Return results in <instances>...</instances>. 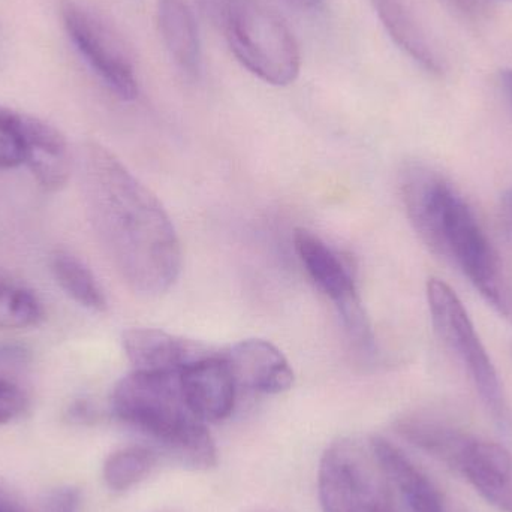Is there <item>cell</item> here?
Returning a JSON list of instances; mask_svg holds the SVG:
<instances>
[{
    "label": "cell",
    "instance_id": "19",
    "mask_svg": "<svg viewBox=\"0 0 512 512\" xmlns=\"http://www.w3.org/2000/svg\"><path fill=\"white\" fill-rule=\"evenodd\" d=\"M51 267L63 291L74 298L78 304L96 312H104L107 309V298L101 286L96 282L89 267L77 256L59 252L54 255Z\"/></svg>",
    "mask_w": 512,
    "mask_h": 512
},
{
    "label": "cell",
    "instance_id": "28",
    "mask_svg": "<svg viewBox=\"0 0 512 512\" xmlns=\"http://www.w3.org/2000/svg\"><path fill=\"white\" fill-rule=\"evenodd\" d=\"M0 512H26L11 496L0 490Z\"/></svg>",
    "mask_w": 512,
    "mask_h": 512
},
{
    "label": "cell",
    "instance_id": "6",
    "mask_svg": "<svg viewBox=\"0 0 512 512\" xmlns=\"http://www.w3.org/2000/svg\"><path fill=\"white\" fill-rule=\"evenodd\" d=\"M427 301L439 339L460 361L493 420L502 429H508L510 409L501 381L462 301L447 283L439 279H430L427 283Z\"/></svg>",
    "mask_w": 512,
    "mask_h": 512
},
{
    "label": "cell",
    "instance_id": "5",
    "mask_svg": "<svg viewBox=\"0 0 512 512\" xmlns=\"http://www.w3.org/2000/svg\"><path fill=\"white\" fill-rule=\"evenodd\" d=\"M318 493L324 512H396L390 480L370 442L342 438L322 454Z\"/></svg>",
    "mask_w": 512,
    "mask_h": 512
},
{
    "label": "cell",
    "instance_id": "23",
    "mask_svg": "<svg viewBox=\"0 0 512 512\" xmlns=\"http://www.w3.org/2000/svg\"><path fill=\"white\" fill-rule=\"evenodd\" d=\"M80 492L74 487L54 490L44 504L42 512H78Z\"/></svg>",
    "mask_w": 512,
    "mask_h": 512
},
{
    "label": "cell",
    "instance_id": "4",
    "mask_svg": "<svg viewBox=\"0 0 512 512\" xmlns=\"http://www.w3.org/2000/svg\"><path fill=\"white\" fill-rule=\"evenodd\" d=\"M222 27L234 56L251 74L271 86L297 80L301 54L285 21L262 0H224Z\"/></svg>",
    "mask_w": 512,
    "mask_h": 512
},
{
    "label": "cell",
    "instance_id": "10",
    "mask_svg": "<svg viewBox=\"0 0 512 512\" xmlns=\"http://www.w3.org/2000/svg\"><path fill=\"white\" fill-rule=\"evenodd\" d=\"M237 385L262 394H279L294 384V372L273 343L248 339L224 352Z\"/></svg>",
    "mask_w": 512,
    "mask_h": 512
},
{
    "label": "cell",
    "instance_id": "12",
    "mask_svg": "<svg viewBox=\"0 0 512 512\" xmlns=\"http://www.w3.org/2000/svg\"><path fill=\"white\" fill-rule=\"evenodd\" d=\"M26 162L39 185L47 191H59L71 176L68 143L59 129L32 116H21Z\"/></svg>",
    "mask_w": 512,
    "mask_h": 512
},
{
    "label": "cell",
    "instance_id": "1",
    "mask_svg": "<svg viewBox=\"0 0 512 512\" xmlns=\"http://www.w3.org/2000/svg\"><path fill=\"white\" fill-rule=\"evenodd\" d=\"M80 174L93 230L120 276L138 294L167 292L182 270V246L161 201L99 144L81 150Z\"/></svg>",
    "mask_w": 512,
    "mask_h": 512
},
{
    "label": "cell",
    "instance_id": "20",
    "mask_svg": "<svg viewBox=\"0 0 512 512\" xmlns=\"http://www.w3.org/2000/svg\"><path fill=\"white\" fill-rule=\"evenodd\" d=\"M158 454L146 445H129L114 451L104 463V481L113 492H126L155 468Z\"/></svg>",
    "mask_w": 512,
    "mask_h": 512
},
{
    "label": "cell",
    "instance_id": "15",
    "mask_svg": "<svg viewBox=\"0 0 512 512\" xmlns=\"http://www.w3.org/2000/svg\"><path fill=\"white\" fill-rule=\"evenodd\" d=\"M294 248L310 279L333 301L334 307L360 297L340 256L310 231L295 230Z\"/></svg>",
    "mask_w": 512,
    "mask_h": 512
},
{
    "label": "cell",
    "instance_id": "21",
    "mask_svg": "<svg viewBox=\"0 0 512 512\" xmlns=\"http://www.w3.org/2000/svg\"><path fill=\"white\" fill-rule=\"evenodd\" d=\"M23 114L0 107V170L18 167L26 159Z\"/></svg>",
    "mask_w": 512,
    "mask_h": 512
},
{
    "label": "cell",
    "instance_id": "16",
    "mask_svg": "<svg viewBox=\"0 0 512 512\" xmlns=\"http://www.w3.org/2000/svg\"><path fill=\"white\" fill-rule=\"evenodd\" d=\"M396 432L424 453L436 457L457 472L466 447L474 438L462 430L418 414L400 418L396 424Z\"/></svg>",
    "mask_w": 512,
    "mask_h": 512
},
{
    "label": "cell",
    "instance_id": "11",
    "mask_svg": "<svg viewBox=\"0 0 512 512\" xmlns=\"http://www.w3.org/2000/svg\"><path fill=\"white\" fill-rule=\"evenodd\" d=\"M459 472L496 510L512 512V454L504 445L472 438Z\"/></svg>",
    "mask_w": 512,
    "mask_h": 512
},
{
    "label": "cell",
    "instance_id": "2",
    "mask_svg": "<svg viewBox=\"0 0 512 512\" xmlns=\"http://www.w3.org/2000/svg\"><path fill=\"white\" fill-rule=\"evenodd\" d=\"M400 188L421 242L456 265L501 315L512 319V286L504 264L465 198L423 164H409L403 170Z\"/></svg>",
    "mask_w": 512,
    "mask_h": 512
},
{
    "label": "cell",
    "instance_id": "18",
    "mask_svg": "<svg viewBox=\"0 0 512 512\" xmlns=\"http://www.w3.org/2000/svg\"><path fill=\"white\" fill-rule=\"evenodd\" d=\"M44 318L36 295L11 273L0 268V330L33 327Z\"/></svg>",
    "mask_w": 512,
    "mask_h": 512
},
{
    "label": "cell",
    "instance_id": "3",
    "mask_svg": "<svg viewBox=\"0 0 512 512\" xmlns=\"http://www.w3.org/2000/svg\"><path fill=\"white\" fill-rule=\"evenodd\" d=\"M114 415L144 433L168 456L188 468H213L218 450L206 423L183 396L180 372L134 370L116 385Z\"/></svg>",
    "mask_w": 512,
    "mask_h": 512
},
{
    "label": "cell",
    "instance_id": "7",
    "mask_svg": "<svg viewBox=\"0 0 512 512\" xmlns=\"http://www.w3.org/2000/svg\"><path fill=\"white\" fill-rule=\"evenodd\" d=\"M66 32L90 68L125 101L138 96L131 56L119 36L101 20L72 2L63 3Z\"/></svg>",
    "mask_w": 512,
    "mask_h": 512
},
{
    "label": "cell",
    "instance_id": "22",
    "mask_svg": "<svg viewBox=\"0 0 512 512\" xmlns=\"http://www.w3.org/2000/svg\"><path fill=\"white\" fill-rule=\"evenodd\" d=\"M27 408V397L12 382L0 381V426L20 417Z\"/></svg>",
    "mask_w": 512,
    "mask_h": 512
},
{
    "label": "cell",
    "instance_id": "29",
    "mask_svg": "<svg viewBox=\"0 0 512 512\" xmlns=\"http://www.w3.org/2000/svg\"><path fill=\"white\" fill-rule=\"evenodd\" d=\"M504 83L505 87H507L508 93H510L512 98V69H510V71L505 72Z\"/></svg>",
    "mask_w": 512,
    "mask_h": 512
},
{
    "label": "cell",
    "instance_id": "14",
    "mask_svg": "<svg viewBox=\"0 0 512 512\" xmlns=\"http://www.w3.org/2000/svg\"><path fill=\"white\" fill-rule=\"evenodd\" d=\"M390 38L414 62L432 74H441L442 62L411 0H370Z\"/></svg>",
    "mask_w": 512,
    "mask_h": 512
},
{
    "label": "cell",
    "instance_id": "13",
    "mask_svg": "<svg viewBox=\"0 0 512 512\" xmlns=\"http://www.w3.org/2000/svg\"><path fill=\"white\" fill-rule=\"evenodd\" d=\"M369 442L388 480L405 496L412 512H448L439 487L399 447L381 436Z\"/></svg>",
    "mask_w": 512,
    "mask_h": 512
},
{
    "label": "cell",
    "instance_id": "30",
    "mask_svg": "<svg viewBox=\"0 0 512 512\" xmlns=\"http://www.w3.org/2000/svg\"><path fill=\"white\" fill-rule=\"evenodd\" d=\"M0 381H2V379H0Z\"/></svg>",
    "mask_w": 512,
    "mask_h": 512
},
{
    "label": "cell",
    "instance_id": "9",
    "mask_svg": "<svg viewBox=\"0 0 512 512\" xmlns=\"http://www.w3.org/2000/svg\"><path fill=\"white\" fill-rule=\"evenodd\" d=\"M123 349L135 370L182 372L192 363L219 354L204 343L155 328H134L123 334Z\"/></svg>",
    "mask_w": 512,
    "mask_h": 512
},
{
    "label": "cell",
    "instance_id": "24",
    "mask_svg": "<svg viewBox=\"0 0 512 512\" xmlns=\"http://www.w3.org/2000/svg\"><path fill=\"white\" fill-rule=\"evenodd\" d=\"M68 418L72 423H89V421L95 418V411H93L89 403L84 402V400H78L69 408Z\"/></svg>",
    "mask_w": 512,
    "mask_h": 512
},
{
    "label": "cell",
    "instance_id": "26",
    "mask_svg": "<svg viewBox=\"0 0 512 512\" xmlns=\"http://www.w3.org/2000/svg\"><path fill=\"white\" fill-rule=\"evenodd\" d=\"M501 218L502 225H504L505 231H507L512 242V188L502 195Z\"/></svg>",
    "mask_w": 512,
    "mask_h": 512
},
{
    "label": "cell",
    "instance_id": "8",
    "mask_svg": "<svg viewBox=\"0 0 512 512\" xmlns=\"http://www.w3.org/2000/svg\"><path fill=\"white\" fill-rule=\"evenodd\" d=\"M180 384L189 408L204 423H219L233 412L237 382L224 352L185 367Z\"/></svg>",
    "mask_w": 512,
    "mask_h": 512
},
{
    "label": "cell",
    "instance_id": "17",
    "mask_svg": "<svg viewBox=\"0 0 512 512\" xmlns=\"http://www.w3.org/2000/svg\"><path fill=\"white\" fill-rule=\"evenodd\" d=\"M158 24L162 41L180 69L197 74L201 44L197 21L183 0H158Z\"/></svg>",
    "mask_w": 512,
    "mask_h": 512
},
{
    "label": "cell",
    "instance_id": "27",
    "mask_svg": "<svg viewBox=\"0 0 512 512\" xmlns=\"http://www.w3.org/2000/svg\"><path fill=\"white\" fill-rule=\"evenodd\" d=\"M289 6L306 14H316L324 9V0H285Z\"/></svg>",
    "mask_w": 512,
    "mask_h": 512
},
{
    "label": "cell",
    "instance_id": "25",
    "mask_svg": "<svg viewBox=\"0 0 512 512\" xmlns=\"http://www.w3.org/2000/svg\"><path fill=\"white\" fill-rule=\"evenodd\" d=\"M450 8L456 9L460 14L465 15V17H472V15H477L478 12L481 11V0H444Z\"/></svg>",
    "mask_w": 512,
    "mask_h": 512
}]
</instances>
